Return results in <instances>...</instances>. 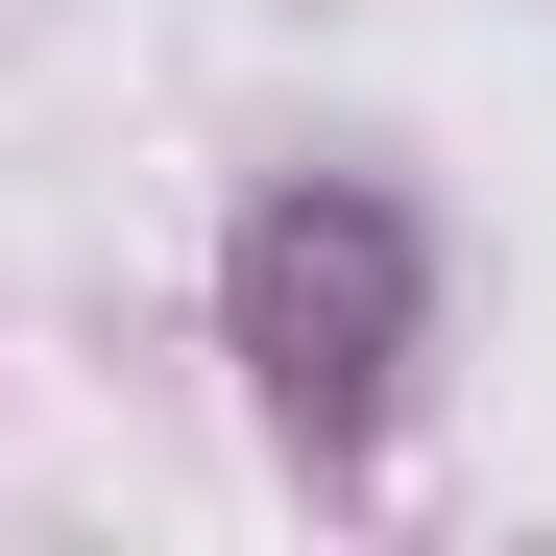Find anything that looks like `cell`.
Returning a JSON list of instances; mask_svg holds the SVG:
<instances>
[{
    "label": "cell",
    "mask_w": 556,
    "mask_h": 556,
    "mask_svg": "<svg viewBox=\"0 0 556 556\" xmlns=\"http://www.w3.org/2000/svg\"><path fill=\"white\" fill-rule=\"evenodd\" d=\"M218 363L266 388V435L315 459H388L412 363H435V218L388 194V169H266V194L218 218Z\"/></svg>",
    "instance_id": "1"
}]
</instances>
